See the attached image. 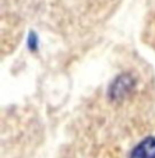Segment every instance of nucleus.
<instances>
[{
    "instance_id": "1",
    "label": "nucleus",
    "mask_w": 155,
    "mask_h": 158,
    "mask_svg": "<svg viewBox=\"0 0 155 158\" xmlns=\"http://www.w3.org/2000/svg\"><path fill=\"white\" fill-rule=\"evenodd\" d=\"M149 35H151L152 38V46H155V24H154V28H151V31H149Z\"/></svg>"
}]
</instances>
